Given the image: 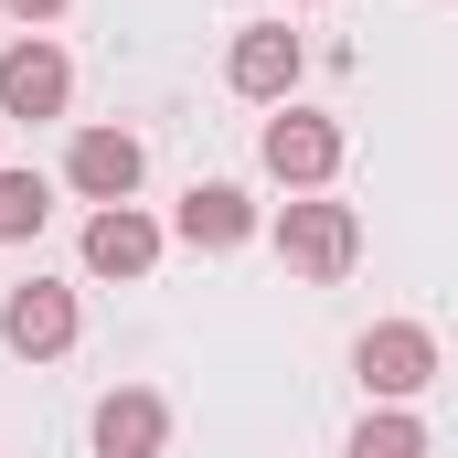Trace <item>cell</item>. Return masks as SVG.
Instances as JSON below:
<instances>
[{"instance_id":"6da1fadb","label":"cell","mask_w":458,"mask_h":458,"mask_svg":"<svg viewBox=\"0 0 458 458\" xmlns=\"http://www.w3.org/2000/svg\"><path fill=\"white\" fill-rule=\"evenodd\" d=\"M267 234H277V256H288L299 277H320V288H331V277H352V256H362L352 203H320V192H299V203H288Z\"/></svg>"},{"instance_id":"7a4b0ae2","label":"cell","mask_w":458,"mask_h":458,"mask_svg":"<svg viewBox=\"0 0 458 458\" xmlns=\"http://www.w3.org/2000/svg\"><path fill=\"white\" fill-rule=\"evenodd\" d=\"M352 373H362L384 405H405V394L437 384V331H427V320H373V331L352 342Z\"/></svg>"},{"instance_id":"3957f363","label":"cell","mask_w":458,"mask_h":458,"mask_svg":"<svg viewBox=\"0 0 458 458\" xmlns=\"http://www.w3.org/2000/svg\"><path fill=\"white\" fill-rule=\"evenodd\" d=\"M75 331H86V310H75V288H64V277H21V288L0 299V342L21 352V362L75 352Z\"/></svg>"},{"instance_id":"277c9868","label":"cell","mask_w":458,"mask_h":458,"mask_svg":"<svg viewBox=\"0 0 458 458\" xmlns=\"http://www.w3.org/2000/svg\"><path fill=\"white\" fill-rule=\"evenodd\" d=\"M64 97H75V64H64L43 32H21V43L0 54V128H11V117H64Z\"/></svg>"},{"instance_id":"5b68a950","label":"cell","mask_w":458,"mask_h":458,"mask_svg":"<svg viewBox=\"0 0 458 458\" xmlns=\"http://www.w3.org/2000/svg\"><path fill=\"white\" fill-rule=\"evenodd\" d=\"M256 149H267V171H277L288 192H320V182L342 171V128H331V117H310V107L267 117V139H256Z\"/></svg>"},{"instance_id":"8992f818","label":"cell","mask_w":458,"mask_h":458,"mask_svg":"<svg viewBox=\"0 0 458 458\" xmlns=\"http://www.w3.org/2000/svg\"><path fill=\"white\" fill-rule=\"evenodd\" d=\"M299 64H310V54H299V32H288V21H245V32H234V54H225L234 97H256V107H277V97L299 86Z\"/></svg>"},{"instance_id":"52a82bcc","label":"cell","mask_w":458,"mask_h":458,"mask_svg":"<svg viewBox=\"0 0 458 458\" xmlns=\"http://www.w3.org/2000/svg\"><path fill=\"white\" fill-rule=\"evenodd\" d=\"M139 171H149V149H139L128 128H75V149H64V182H75L86 203H128Z\"/></svg>"},{"instance_id":"ba28073f","label":"cell","mask_w":458,"mask_h":458,"mask_svg":"<svg viewBox=\"0 0 458 458\" xmlns=\"http://www.w3.org/2000/svg\"><path fill=\"white\" fill-rule=\"evenodd\" d=\"M160 267V225L139 203H97L86 214V277H149Z\"/></svg>"},{"instance_id":"9c48e42d","label":"cell","mask_w":458,"mask_h":458,"mask_svg":"<svg viewBox=\"0 0 458 458\" xmlns=\"http://www.w3.org/2000/svg\"><path fill=\"white\" fill-rule=\"evenodd\" d=\"M160 448H171V405L149 384H117L97 405V458H160Z\"/></svg>"},{"instance_id":"30bf717a","label":"cell","mask_w":458,"mask_h":458,"mask_svg":"<svg viewBox=\"0 0 458 458\" xmlns=\"http://www.w3.org/2000/svg\"><path fill=\"white\" fill-rule=\"evenodd\" d=\"M171 234H182V245H203V256H234V245L256 234V203H245L234 182H192V192H182V214H171Z\"/></svg>"},{"instance_id":"8fae6325","label":"cell","mask_w":458,"mask_h":458,"mask_svg":"<svg viewBox=\"0 0 458 458\" xmlns=\"http://www.w3.org/2000/svg\"><path fill=\"white\" fill-rule=\"evenodd\" d=\"M54 214V192H43V171H0V245H21V234H43Z\"/></svg>"},{"instance_id":"7c38bea8","label":"cell","mask_w":458,"mask_h":458,"mask_svg":"<svg viewBox=\"0 0 458 458\" xmlns=\"http://www.w3.org/2000/svg\"><path fill=\"white\" fill-rule=\"evenodd\" d=\"M352 458H427V427H416L405 405H384V416L352 427Z\"/></svg>"},{"instance_id":"4fadbf2b","label":"cell","mask_w":458,"mask_h":458,"mask_svg":"<svg viewBox=\"0 0 458 458\" xmlns=\"http://www.w3.org/2000/svg\"><path fill=\"white\" fill-rule=\"evenodd\" d=\"M0 11H21V21H54V11H64V0H0Z\"/></svg>"}]
</instances>
